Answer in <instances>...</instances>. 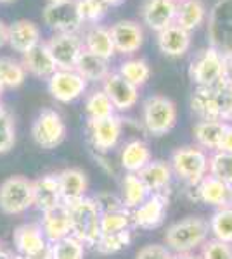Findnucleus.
<instances>
[{"label":"nucleus","mask_w":232,"mask_h":259,"mask_svg":"<svg viewBox=\"0 0 232 259\" xmlns=\"http://www.w3.org/2000/svg\"><path fill=\"white\" fill-rule=\"evenodd\" d=\"M210 233L213 235L215 240L232 244V206L217 207V211L212 214L208 221Z\"/></svg>","instance_id":"obj_32"},{"label":"nucleus","mask_w":232,"mask_h":259,"mask_svg":"<svg viewBox=\"0 0 232 259\" xmlns=\"http://www.w3.org/2000/svg\"><path fill=\"white\" fill-rule=\"evenodd\" d=\"M40 228L44 232L45 239L49 240V244H54L57 240H62L66 237L71 235V220H70V211L64 204L54 207L47 212H42V221Z\"/></svg>","instance_id":"obj_21"},{"label":"nucleus","mask_w":232,"mask_h":259,"mask_svg":"<svg viewBox=\"0 0 232 259\" xmlns=\"http://www.w3.org/2000/svg\"><path fill=\"white\" fill-rule=\"evenodd\" d=\"M31 137L39 147L52 150L66 139V123L56 109H42L33 121Z\"/></svg>","instance_id":"obj_7"},{"label":"nucleus","mask_w":232,"mask_h":259,"mask_svg":"<svg viewBox=\"0 0 232 259\" xmlns=\"http://www.w3.org/2000/svg\"><path fill=\"white\" fill-rule=\"evenodd\" d=\"M208 159L210 156L205 149L197 145H187L174 150L168 164L177 178L189 187H196L208 175Z\"/></svg>","instance_id":"obj_3"},{"label":"nucleus","mask_w":232,"mask_h":259,"mask_svg":"<svg viewBox=\"0 0 232 259\" xmlns=\"http://www.w3.org/2000/svg\"><path fill=\"white\" fill-rule=\"evenodd\" d=\"M101 2H103L104 6H118V4H121L123 0H101Z\"/></svg>","instance_id":"obj_51"},{"label":"nucleus","mask_w":232,"mask_h":259,"mask_svg":"<svg viewBox=\"0 0 232 259\" xmlns=\"http://www.w3.org/2000/svg\"><path fill=\"white\" fill-rule=\"evenodd\" d=\"M85 112L88 121H97L116 114V109L108 95L104 94V90L101 89V90H94L85 99Z\"/></svg>","instance_id":"obj_34"},{"label":"nucleus","mask_w":232,"mask_h":259,"mask_svg":"<svg viewBox=\"0 0 232 259\" xmlns=\"http://www.w3.org/2000/svg\"><path fill=\"white\" fill-rule=\"evenodd\" d=\"M2 4H7V2H12V0H0Z\"/></svg>","instance_id":"obj_55"},{"label":"nucleus","mask_w":232,"mask_h":259,"mask_svg":"<svg viewBox=\"0 0 232 259\" xmlns=\"http://www.w3.org/2000/svg\"><path fill=\"white\" fill-rule=\"evenodd\" d=\"M177 2L175 0H146L142 4L141 18L142 23L149 30L156 33L167 30L168 26L175 24Z\"/></svg>","instance_id":"obj_16"},{"label":"nucleus","mask_w":232,"mask_h":259,"mask_svg":"<svg viewBox=\"0 0 232 259\" xmlns=\"http://www.w3.org/2000/svg\"><path fill=\"white\" fill-rule=\"evenodd\" d=\"M168 209V194L167 192H158V194H149L144 202L132 211V223L136 228L141 230H153L158 228L164 221Z\"/></svg>","instance_id":"obj_14"},{"label":"nucleus","mask_w":232,"mask_h":259,"mask_svg":"<svg viewBox=\"0 0 232 259\" xmlns=\"http://www.w3.org/2000/svg\"><path fill=\"white\" fill-rule=\"evenodd\" d=\"M229 202H230V206H232V187H230V194H229Z\"/></svg>","instance_id":"obj_53"},{"label":"nucleus","mask_w":232,"mask_h":259,"mask_svg":"<svg viewBox=\"0 0 232 259\" xmlns=\"http://www.w3.org/2000/svg\"><path fill=\"white\" fill-rule=\"evenodd\" d=\"M6 112H7V111H6V107H4V106H2V102H0V118H2V116L6 114Z\"/></svg>","instance_id":"obj_52"},{"label":"nucleus","mask_w":232,"mask_h":259,"mask_svg":"<svg viewBox=\"0 0 232 259\" xmlns=\"http://www.w3.org/2000/svg\"><path fill=\"white\" fill-rule=\"evenodd\" d=\"M59 189H61V199L64 206L75 204L83 197H87L88 178L87 173L78 168H66L57 173Z\"/></svg>","instance_id":"obj_20"},{"label":"nucleus","mask_w":232,"mask_h":259,"mask_svg":"<svg viewBox=\"0 0 232 259\" xmlns=\"http://www.w3.org/2000/svg\"><path fill=\"white\" fill-rule=\"evenodd\" d=\"M0 259H23L19 256V254H12L9 250H0Z\"/></svg>","instance_id":"obj_49"},{"label":"nucleus","mask_w":232,"mask_h":259,"mask_svg":"<svg viewBox=\"0 0 232 259\" xmlns=\"http://www.w3.org/2000/svg\"><path fill=\"white\" fill-rule=\"evenodd\" d=\"M222 69H223V56L212 47H206L194 57L189 76L196 87H215L222 83Z\"/></svg>","instance_id":"obj_9"},{"label":"nucleus","mask_w":232,"mask_h":259,"mask_svg":"<svg viewBox=\"0 0 232 259\" xmlns=\"http://www.w3.org/2000/svg\"><path fill=\"white\" fill-rule=\"evenodd\" d=\"M33 207V182L24 177H9L0 183V211L16 216Z\"/></svg>","instance_id":"obj_6"},{"label":"nucleus","mask_w":232,"mask_h":259,"mask_svg":"<svg viewBox=\"0 0 232 259\" xmlns=\"http://www.w3.org/2000/svg\"><path fill=\"white\" fill-rule=\"evenodd\" d=\"M61 204L62 199L57 175L49 173L33 182V207H37L40 212H47Z\"/></svg>","instance_id":"obj_18"},{"label":"nucleus","mask_w":232,"mask_h":259,"mask_svg":"<svg viewBox=\"0 0 232 259\" xmlns=\"http://www.w3.org/2000/svg\"><path fill=\"white\" fill-rule=\"evenodd\" d=\"M26 80V69L23 62L11 57H0V83L4 89H18Z\"/></svg>","instance_id":"obj_36"},{"label":"nucleus","mask_w":232,"mask_h":259,"mask_svg":"<svg viewBox=\"0 0 232 259\" xmlns=\"http://www.w3.org/2000/svg\"><path fill=\"white\" fill-rule=\"evenodd\" d=\"M218 150L222 152H230L232 154V123L227 124L225 132H223V137H222V142H220V147Z\"/></svg>","instance_id":"obj_46"},{"label":"nucleus","mask_w":232,"mask_h":259,"mask_svg":"<svg viewBox=\"0 0 232 259\" xmlns=\"http://www.w3.org/2000/svg\"><path fill=\"white\" fill-rule=\"evenodd\" d=\"M201 259H232V244L220 240H206L201 250Z\"/></svg>","instance_id":"obj_42"},{"label":"nucleus","mask_w":232,"mask_h":259,"mask_svg":"<svg viewBox=\"0 0 232 259\" xmlns=\"http://www.w3.org/2000/svg\"><path fill=\"white\" fill-rule=\"evenodd\" d=\"M206 21V6L203 0H179L177 2L175 24L185 31H194Z\"/></svg>","instance_id":"obj_29"},{"label":"nucleus","mask_w":232,"mask_h":259,"mask_svg":"<svg viewBox=\"0 0 232 259\" xmlns=\"http://www.w3.org/2000/svg\"><path fill=\"white\" fill-rule=\"evenodd\" d=\"M225 121L218 119H201L194 126V139H196L197 147L205 150H218L220 142L223 137V132L227 128Z\"/></svg>","instance_id":"obj_28"},{"label":"nucleus","mask_w":232,"mask_h":259,"mask_svg":"<svg viewBox=\"0 0 232 259\" xmlns=\"http://www.w3.org/2000/svg\"><path fill=\"white\" fill-rule=\"evenodd\" d=\"M88 135L95 150L109 152L120 144V139L123 135V121L116 114L104 119L88 121Z\"/></svg>","instance_id":"obj_13"},{"label":"nucleus","mask_w":232,"mask_h":259,"mask_svg":"<svg viewBox=\"0 0 232 259\" xmlns=\"http://www.w3.org/2000/svg\"><path fill=\"white\" fill-rule=\"evenodd\" d=\"M75 71L83 78L87 83H103L106 80V76L111 71H109V61L103 59L99 56H94L92 52H87L83 49L82 56L78 57V62L75 66Z\"/></svg>","instance_id":"obj_30"},{"label":"nucleus","mask_w":232,"mask_h":259,"mask_svg":"<svg viewBox=\"0 0 232 259\" xmlns=\"http://www.w3.org/2000/svg\"><path fill=\"white\" fill-rule=\"evenodd\" d=\"M130 242H132V230H125V232L120 233L101 235L94 247L103 256H113V254H118L120 250L128 247Z\"/></svg>","instance_id":"obj_38"},{"label":"nucleus","mask_w":232,"mask_h":259,"mask_svg":"<svg viewBox=\"0 0 232 259\" xmlns=\"http://www.w3.org/2000/svg\"><path fill=\"white\" fill-rule=\"evenodd\" d=\"M210 225L200 216H187V218L175 221L164 232V245L172 254L194 252L197 247H203L208 240Z\"/></svg>","instance_id":"obj_1"},{"label":"nucleus","mask_w":232,"mask_h":259,"mask_svg":"<svg viewBox=\"0 0 232 259\" xmlns=\"http://www.w3.org/2000/svg\"><path fill=\"white\" fill-rule=\"evenodd\" d=\"M14 247L23 259H50V244L39 223H24L14 230Z\"/></svg>","instance_id":"obj_8"},{"label":"nucleus","mask_w":232,"mask_h":259,"mask_svg":"<svg viewBox=\"0 0 232 259\" xmlns=\"http://www.w3.org/2000/svg\"><path fill=\"white\" fill-rule=\"evenodd\" d=\"M47 47L57 69H75L78 57L83 52V40L78 33H56L47 41Z\"/></svg>","instance_id":"obj_12"},{"label":"nucleus","mask_w":232,"mask_h":259,"mask_svg":"<svg viewBox=\"0 0 232 259\" xmlns=\"http://www.w3.org/2000/svg\"><path fill=\"white\" fill-rule=\"evenodd\" d=\"M156 41L167 57H180L191 47V33L180 28L179 24H172L167 30L158 33Z\"/></svg>","instance_id":"obj_25"},{"label":"nucleus","mask_w":232,"mask_h":259,"mask_svg":"<svg viewBox=\"0 0 232 259\" xmlns=\"http://www.w3.org/2000/svg\"><path fill=\"white\" fill-rule=\"evenodd\" d=\"M194 189H196V199L200 202L206 204V206L223 207L230 204L229 202L230 187L227 183H223L222 180L212 177V175H206Z\"/></svg>","instance_id":"obj_23"},{"label":"nucleus","mask_w":232,"mask_h":259,"mask_svg":"<svg viewBox=\"0 0 232 259\" xmlns=\"http://www.w3.org/2000/svg\"><path fill=\"white\" fill-rule=\"evenodd\" d=\"M50 259H85V245L77 237L70 235L50 244Z\"/></svg>","instance_id":"obj_37"},{"label":"nucleus","mask_w":232,"mask_h":259,"mask_svg":"<svg viewBox=\"0 0 232 259\" xmlns=\"http://www.w3.org/2000/svg\"><path fill=\"white\" fill-rule=\"evenodd\" d=\"M2 94H4V87H2V83H0V97H2Z\"/></svg>","instance_id":"obj_54"},{"label":"nucleus","mask_w":232,"mask_h":259,"mask_svg":"<svg viewBox=\"0 0 232 259\" xmlns=\"http://www.w3.org/2000/svg\"><path fill=\"white\" fill-rule=\"evenodd\" d=\"M109 33H111L113 44H115V50L123 54V56L136 54L144 44V31H142L141 24L136 23V21H118L109 28Z\"/></svg>","instance_id":"obj_17"},{"label":"nucleus","mask_w":232,"mask_h":259,"mask_svg":"<svg viewBox=\"0 0 232 259\" xmlns=\"http://www.w3.org/2000/svg\"><path fill=\"white\" fill-rule=\"evenodd\" d=\"M94 200H95L97 207H99L101 214H103V212H109V211L123 209L125 207L121 199L118 197V195L111 194V192H101V194H97V197H94Z\"/></svg>","instance_id":"obj_44"},{"label":"nucleus","mask_w":232,"mask_h":259,"mask_svg":"<svg viewBox=\"0 0 232 259\" xmlns=\"http://www.w3.org/2000/svg\"><path fill=\"white\" fill-rule=\"evenodd\" d=\"M23 66L26 73L40 80H49L57 71V66L54 62V57L47 47V41H40L35 47H31L28 52L23 54Z\"/></svg>","instance_id":"obj_19"},{"label":"nucleus","mask_w":232,"mask_h":259,"mask_svg":"<svg viewBox=\"0 0 232 259\" xmlns=\"http://www.w3.org/2000/svg\"><path fill=\"white\" fill-rule=\"evenodd\" d=\"M208 175L232 187V154L215 150L208 159Z\"/></svg>","instance_id":"obj_39"},{"label":"nucleus","mask_w":232,"mask_h":259,"mask_svg":"<svg viewBox=\"0 0 232 259\" xmlns=\"http://www.w3.org/2000/svg\"><path fill=\"white\" fill-rule=\"evenodd\" d=\"M103 90L116 111H130L139 102V89L126 81L120 73H109L103 81Z\"/></svg>","instance_id":"obj_15"},{"label":"nucleus","mask_w":232,"mask_h":259,"mask_svg":"<svg viewBox=\"0 0 232 259\" xmlns=\"http://www.w3.org/2000/svg\"><path fill=\"white\" fill-rule=\"evenodd\" d=\"M47 89L57 102L70 104L85 94L87 81L75 69H57L47 80Z\"/></svg>","instance_id":"obj_11"},{"label":"nucleus","mask_w":232,"mask_h":259,"mask_svg":"<svg viewBox=\"0 0 232 259\" xmlns=\"http://www.w3.org/2000/svg\"><path fill=\"white\" fill-rule=\"evenodd\" d=\"M139 178L144 182L146 189L149 194H158V192H167L172 182V168L164 161H151L146 168L139 171Z\"/></svg>","instance_id":"obj_26"},{"label":"nucleus","mask_w":232,"mask_h":259,"mask_svg":"<svg viewBox=\"0 0 232 259\" xmlns=\"http://www.w3.org/2000/svg\"><path fill=\"white\" fill-rule=\"evenodd\" d=\"M175 2H179V0H175Z\"/></svg>","instance_id":"obj_58"},{"label":"nucleus","mask_w":232,"mask_h":259,"mask_svg":"<svg viewBox=\"0 0 232 259\" xmlns=\"http://www.w3.org/2000/svg\"><path fill=\"white\" fill-rule=\"evenodd\" d=\"M83 49L106 61H109L116 54L109 28L101 26V24H94L87 30L85 36H83Z\"/></svg>","instance_id":"obj_27"},{"label":"nucleus","mask_w":232,"mask_h":259,"mask_svg":"<svg viewBox=\"0 0 232 259\" xmlns=\"http://www.w3.org/2000/svg\"><path fill=\"white\" fill-rule=\"evenodd\" d=\"M142 124L154 137L167 135L177 124V106L164 95H151L142 104Z\"/></svg>","instance_id":"obj_4"},{"label":"nucleus","mask_w":232,"mask_h":259,"mask_svg":"<svg viewBox=\"0 0 232 259\" xmlns=\"http://www.w3.org/2000/svg\"><path fill=\"white\" fill-rule=\"evenodd\" d=\"M153 161L151 157V149L144 140L134 139L128 140L121 147L120 152V164L125 169V173H139L142 168H146Z\"/></svg>","instance_id":"obj_24"},{"label":"nucleus","mask_w":232,"mask_h":259,"mask_svg":"<svg viewBox=\"0 0 232 259\" xmlns=\"http://www.w3.org/2000/svg\"><path fill=\"white\" fill-rule=\"evenodd\" d=\"M118 73L125 78L126 81H130L132 85H136L137 89L144 87L151 78V66L147 64V61L141 59V57H130V59L123 61L120 64Z\"/></svg>","instance_id":"obj_33"},{"label":"nucleus","mask_w":232,"mask_h":259,"mask_svg":"<svg viewBox=\"0 0 232 259\" xmlns=\"http://www.w3.org/2000/svg\"><path fill=\"white\" fill-rule=\"evenodd\" d=\"M213 106L217 119L225 123L232 121V85L218 83L213 87Z\"/></svg>","instance_id":"obj_40"},{"label":"nucleus","mask_w":232,"mask_h":259,"mask_svg":"<svg viewBox=\"0 0 232 259\" xmlns=\"http://www.w3.org/2000/svg\"><path fill=\"white\" fill-rule=\"evenodd\" d=\"M208 41L220 56L232 54V0H217L210 9Z\"/></svg>","instance_id":"obj_5"},{"label":"nucleus","mask_w":232,"mask_h":259,"mask_svg":"<svg viewBox=\"0 0 232 259\" xmlns=\"http://www.w3.org/2000/svg\"><path fill=\"white\" fill-rule=\"evenodd\" d=\"M78 16L83 24H97L106 14V7L101 0H75Z\"/></svg>","instance_id":"obj_41"},{"label":"nucleus","mask_w":232,"mask_h":259,"mask_svg":"<svg viewBox=\"0 0 232 259\" xmlns=\"http://www.w3.org/2000/svg\"><path fill=\"white\" fill-rule=\"evenodd\" d=\"M132 211L128 209H116L101 214V235L109 233H120L125 230H132Z\"/></svg>","instance_id":"obj_35"},{"label":"nucleus","mask_w":232,"mask_h":259,"mask_svg":"<svg viewBox=\"0 0 232 259\" xmlns=\"http://www.w3.org/2000/svg\"><path fill=\"white\" fill-rule=\"evenodd\" d=\"M16 142V128H14V121L9 112L0 118V154L7 152L12 149Z\"/></svg>","instance_id":"obj_43"},{"label":"nucleus","mask_w":232,"mask_h":259,"mask_svg":"<svg viewBox=\"0 0 232 259\" xmlns=\"http://www.w3.org/2000/svg\"><path fill=\"white\" fill-rule=\"evenodd\" d=\"M149 197V190L136 173H125L121 182V202L128 211H134Z\"/></svg>","instance_id":"obj_31"},{"label":"nucleus","mask_w":232,"mask_h":259,"mask_svg":"<svg viewBox=\"0 0 232 259\" xmlns=\"http://www.w3.org/2000/svg\"><path fill=\"white\" fill-rule=\"evenodd\" d=\"M40 41V28L33 21L18 19L11 26H7V44L16 52H28L29 49L35 47Z\"/></svg>","instance_id":"obj_22"},{"label":"nucleus","mask_w":232,"mask_h":259,"mask_svg":"<svg viewBox=\"0 0 232 259\" xmlns=\"http://www.w3.org/2000/svg\"><path fill=\"white\" fill-rule=\"evenodd\" d=\"M66 207L70 211L71 235L83 242V245L94 247L101 237V211L95 200L90 197H83L82 200L70 204Z\"/></svg>","instance_id":"obj_2"},{"label":"nucleus","mask_w":232,"mask_h":259,"mask_svg":"<svg viewBox=\"0 0 232 259\" xmlns=\"http://www.w3.org/2000/svg\"><path fill=\"white\" fill-rule=\"evenodd\" d=\"M44 23L56 33H78L83 26L78 16L75 0H64V2H49L42 12Z\"/></svg>","instance_id":"obj_10"},{"label":"nucleus","mask_w":232,"mask_h":259,"mask_svg":"<svg viewBox=\"0 0 232 259\" xmlns=\"http://www.w3.org/2000/svg\"><path fill=\"white\" fill-rule=\"evenodd\" d=\"M136 259H174V254L161 244H149L137 252Z\"/></svg>","instance_id":"obj_45"},{"label":"nucleus","mask_w":232,"mask_h":259,"mask_svg":"<svg viewBox=\"0 0 232 259\" xmlns=\"http://www.w3.org/2000/svg\"><path fill=\"white\" fill-rule=\"evenodd\" d=\"M49 2H64V0H49Z\"/></svg>","instance_id":"obj_56"},{"label":"nucleus","mask_w":232,"mask_h":259,"mask_svg":"<svg viewBox=\"0 0 232 259\" xmlns=\"http://www.w3.org/2000/svg\"><path fill=\"white\" fill-rule=\"evenodd\" d=\"M7 44V26L0 21V47Z\"/></svg>","instance_id":"obj_48"},{"label":"nucleus","mask_w":232,"mask_h":259,"mask_svg":"<svg viewBox=\"0 0 232 259\" xmlns=\"http://www.w3.org/2000/svg\"><path fill=\"white\" fill-rule=\"evenodd\" d=\"M222 83L232 85V54L223 57V69H222Z\"/></svg>","instance_id":"obj_47"},{"label":"nucleus","mask_w":232,"mask_h":259,"mask_svg":"<svg viewBox=\"0 0 232 259\" xmlns=\"http://www.w3.org/2000/svg\"><path fill=\"white\" fill-rule=\"evenodd\" d=\"M0 250H2V245H0Z\"/></svg>","instance_id":"obj_57"},{"label":"nucleus","mask_w":232,"mask_h":259,"mask_svg":"<svg viewBox=\"0 0 232 259\" xmlns=\"http://www.w3.org/2000/svg\"><path fill=\"white\" fill-rule=\"evenodd\" d=\"M174 259H201V256H196L194 252H187V254H174Z\"/></svg>","instance_id":"obj_50"}]
</instances>
